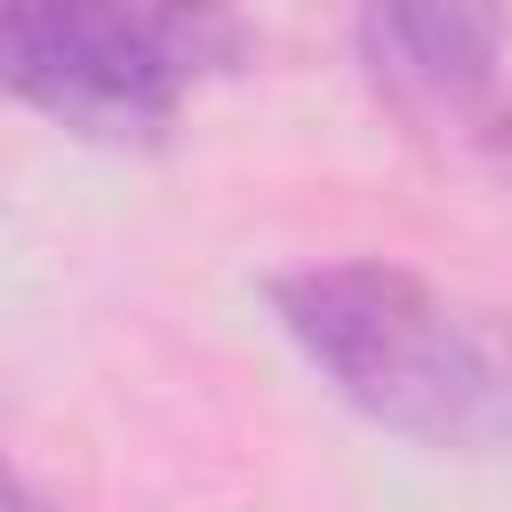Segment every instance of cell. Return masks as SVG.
<instances>
[{
  "mask_svg": "<svg viewBox=\"0 0 512 512\" xmlns=\"http://www.w3.org/2000/svg\"><path fill=\"white\" fill-rule=\"evenodd\" d=\"M272 320L368 424L432 456H512V312L384 256L272 280Z\"/></svg>",
  "mask_w": 512,
  "mask_h": 512,
  "instance_id": "1",
  "label": "cell"
},
{
  "mask_svg": "<svg viewBox=\"0 0 512 512\" xmlns=\"http://www.w3.org/2000/svg\"><path fill=\"white\" fill-rule=\"evenodd\" d=\"M248 48L240 0H0V96L104 144L160 136Z\"/></svg>",
  "mask_w": 512,
  "mask_h": 512,
  "instance_id": "2",
  "label": "cell"
},
{
  "mask_svg": "<svg viewBox=\"0 0 512 512\" xmlns=\"http://www.w3.org/2000/svg\"><path fill=\"white\" fill-rule=\"evenodd\" d=\"M360 40H368V72L408 112H464L496 88L504 0H368Z\"/></svg>",
  "mask_w": 512,
  "mask_h": 512,
  "instance_id": "3",
  "label": "cell"
},
{
  "mask_svg": "<svg viewBox=\"0 0 512 512\" xmlns=\"http://www.w3.org/2000/svg\"><path fill=\"white\" fill-rule=\"evenodd\" d=\"M0 512H32V504H24V496H16V480H8V488H0Z\"/></svg>",
  "mask_w": 512,
  "mask_h": 512,
  "instance_id": "4",
  "label": "cell"
},
{
  "mask_svg": "<svg viewBox=\"0 0 512 512\" xmlns=\"http://www.w3.org/2000/svg\"><path fill=\"white\" fill-rule=\"evenodd\" d=\"M496 152H504V160H512V112H504V128H496Z\"/></svg>",
  "mask_w": 512,
  "mask_h": 512,
  "instance_id": "5",
  "label": "cell"
},
{
  "mask_svg": "<svg viewBox=\"0 0 512 512\" xmlns=\"http://www.w3.org/2000/svg\"><path fill=\"white\" fill-rule=\"evenodd\" d=\"M0 488H8V472H0Z\"/></svg>",
  "mask_w": 512,
  "mask_h": 512,
  "instance_id": "6",
  "label": "cell"
}]
</instances>
